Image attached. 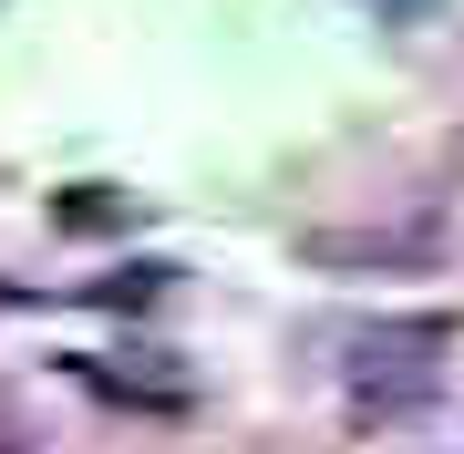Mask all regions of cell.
Here are the masks:
<instances>
[{
    "mask_svg": "<svg viewBox=\"0 0 464 454\" xmlns=\"http://www.w3.org/2000/svg\"><path fill=\"white\" fill-rule=\"evenodd\" d=\"M299 258H310V269H423V258H433V227H372V237L310 227Z\"/></svg>",
    "mask_w": 464,
    "mask_h": 454,
    "instance_id": "2",
    "label": "cell"
},
{
    "mask_svg": "<svg viewBox=\"0 0 464 454\" xmlns=\"http://www.w3.org/2000/svg\"><path fill=\"white\" fill-rule=\"evenodd\" d=\"M134 217V207H103V186H72V207H63V227H114Z\"/></svg>",
    "mask_w": 464,
    "mask_h": 454,
    "instance_id": "3",
    "label": "cell"
},
{
    "mask_svg": "<svg viewBox=\"0 0 464 454\" xmlns=\"http://www.w3.org/2000/svg\"><path fill=\"white\" fill-rule=\"evenodd\" d=\"M444 341H454L444 320H392V331H372V341H362V382H351V403H362L372 423L433 403V362H423V352H444Z\"/></svg>",
    "mask_w": 464,
    "mask_h": 454,
    "instance_id": "1",
    "label": "cell"
}]
</instances>
